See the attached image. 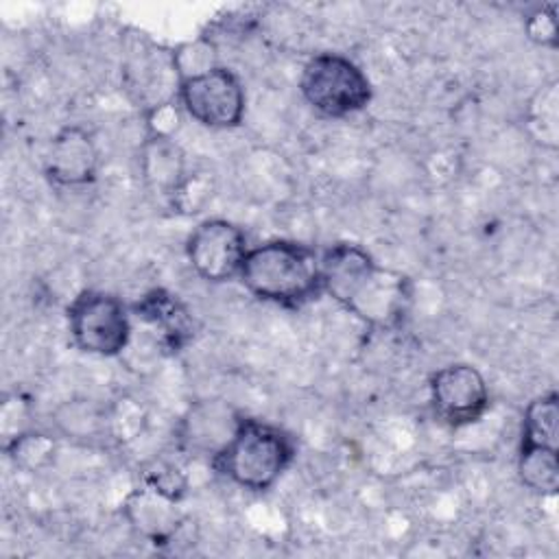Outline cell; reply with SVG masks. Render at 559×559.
I'll list each match as a JSON object with an SVG mask.
<instances>
[{
  "label": "cell",
  "mask_w": 559,
  "mask_h": 559,
  "mask_svg": "<svg viewBox=\"0 0 559 559\" xmlns=\"http://www.w3.org/2000/svg\"><path fill=\"white\" fill-rule=\"evenodd\" d=\"M321 286L338 306L376 330L400 328L413 304L411 277L378 264L356 242H336L321 253Z\"/></svg>",
  "instance_id": "6da1fadb"
},
{
  "label": "cell",
  "mask_w": 559,
  "mask_h": 559,
  "mask_svg": "<svg viewBox=\"0 0 559 559\" xmlns=\"http://www.w3.org/2000/svg\"><path fill=\"white\" fill-rule=\"evenodd\" d=\"M238 280L260 301L301 308L323 295L321 253L297 240H269L249 249Z\"/></svg>",
  "instance_id": "7a4b0ae2"
},
{
  "label": "cell",
  "mask_w": 559,
  "mask_h": 559,
  "mask_svg": "<svg viewBox=\"0 0 559 559\" xmlns=\"http://www.w3.org/2000/svg\"><path fill=\"white\" fill-rule=\"evenodd\" d=\"M297 456L295 437L264 419L240 417L234 437L210 461L212 467L247 491H269Z\"/></svg>",
  "instance_id": "3957f363"
},
{
  "label": "cell",
  "mask_w": 559,
  "mask_h": 559,
  "mask_svg": "<svg viewBox=\"0 0 559 559\" xmlns=\"http://www.w3.org/2000/svg\"><path fill=\"white\" fill-rule=\"evenodd\" d=\"M299 92L325 118L358 114L373 96L369 76L349 57L338 52H321L308 59L299 76Z\"/></svg>",
  "instance_id": "277c9868"
},
{
  "label": "cell",
  "mask_w": 559,
  "mask_h": 559,
  "mask_svg": "<svg viewBox=\"0 0 559 559\" xmlns=\"http://www.w3.org/2000/svg\"><path fill=\"white\" fill-rule=\"evenodd\" d=\"M72 343L92 356H120L133 336L131 308L105 290H81L66 310Z\"/></svg>",
  "instance_id": "5b68a950"
},
{
  "label": "cell",
  "mask_w": 559,
  "mask_h": 559,
  "mask_svg": "<svg viewBox=\"0 0 559 559\" xmlns=\"http://www.w3.org/2000/svg\"><path fill=\"white\" fill-rule=\"evenodd\" d=\"M177 100L183 114L205 129H236L245 120L247 94L240 76L227 66L181 81Z\"/></svg>",
  "instance_id": "8992f818"
},
{
  "label": "cell",
  "mask_w": 559,
  "mask_h": 559,
  "mask_svg": "<svg viewBox=\"0 0 559 559\" xmlns=\"http://www.w3.org/2000/svg\"><path fill=\"white\" fill-rule=\"evenodd\" d=\"M249 249L242 227L227 218H205L186 238V258L192 271L212 284L238 277Z\"/></svg>",
  "instance_id": "52a82bcc"
},
{
  "label": "cell",
  "mask_w": 559,
  "mask_h": 559,
  "mask_svg": "<svg viewBox=\"0 0 559 559\" xmlns=\"http://www.w3.org/2000/svg\"><path fill=\"white\" fill-rule=\"evenodd\" d=\"M428 391L435 417L450 428L469 426L489 408L485 376L467 362H452L437 369L430 376Z\"/></svg>",
  "instance_id": "ba28073f"
},
{
  "label": "cell",
  "mask_w": 559,
  "mask_h": 559,
  "mask_svg": "<svg viewBox=\"0 0 559 559\" xmlns=\"http://www.w3.org/2000/svg\"><path fill=\"white\" fill-rule=\"evenodd\" d=\"M100 155L92 133L79 124L59 129L44 153V173L59 188H83L98 175Z\"/></svg>",
  "instance_id": "9c48e42d"
},
{
  "label": "cell",
  "mask_w": 559,
  "mask_h": 559,
  "mask_svg": "<svg viewBox=\"0 0 559 559\" xmlns=\"http://www.w3.org/2000/svg\"><path fill=\"white\" fill-rule=\"evenodd\" d=\"M240 413L223 400L194 402L177 426L179 445L192 456L212 461L234 437Z\"/></svg>",
  "instance_id": "30bf717a"
},
{
  "label": "cell",
  "mask_w": 559,
  "mask_h": 559,
  "mask_svg": "<svg viewBox=\"0 0 559 559\" xmlns=\"http://www.w3.org/2000/svg\"><path fill=\"white\" fill-rule=\"evenodd\" d=\"M179 502V496L148 480H142V485L127 493L122 515L140 537L155 546H164L175 537L181 526L183 515Z\"/></svg>",
  "instance_id": "8fae6325"
},
{
  "label": "cell",
  "mask_w": 559,
  "mask_h": 559,
  "mask_svg": "<svg viewBox=\"0 0 559 559\" xmlns=\"http://www.w3.org/2000/svg\"><path fill=\"white\" fill-rule=\"evenodd\" d=\"M131 314L151 328L157 345L168 352L183 349L194 336V319L190 310L177 299V295L164 288H153L142 295L131 306Z\"/></svg>",
  "instance_id": "7c38bea8"
},
{
  "label": "cell",
  "mask_w": 559,
  "mask_h": 559,
  "mask_svg": "<svg viewBox=\"0 0 559 559\" xmlns=\"http://www.w3.org/2000/svg\"><path fill=\"white\" fill-rule=\"evenodd\" d=\"M138 166L144 188L168 203L190 173L186 153L173 138L144 135L140 144Z\"/></svg>",
  "instance_id": "4fadbf2b"
},
{
  "label": "cell",
  "mask_w": 559,
  "mask_h": 559,
  "mask_svg": "<svg viewBox=\"0 0 559 559\" xmlns=\"http://www.w3.org/2000/svg\"><path fill=\"white\" fill-rule=\"evenodd\" d=\"M52 428L68 441L81 445H98L111 439L109 406L90 397H70L50 413Z\"/></svg>",
  "instance_id": "5bb4252c"
},
{
  "label": "cell",
  "mask_w": 559,
  "mask_h": 559,
  "mask_svg": "<svg viewBox=\"0 0 559 559\" xmlns=\"http://www.w3.org/2000/svg\"><path fill=\"white\" fill-rule=\"evenodd\" d=\"M524 124L535 144L546 151L559 148V83H542L526 103Z\"/></svg>",
  "instance_id": "9a60e30c"
},
{
  "label": "cell",
  "mask_w": 559,
  "mask_h": 559,
  "mask_svg": "<svg viewBox=\"0 0 559 559\" xmlns=\"http://www.w3.org/2000/svg\"><path fill=\"white\" fill-rule=\"evenodd\" d=\"M518 478L537 496H557L559 489V456L557 448L520 441Z\"/></svg>",
  "instance_id": "2e32d148"
},
{
  "label": "cell",
  "mask_w": 559,
  "mask_h": 559,
  "mask_svg": "<svg viewBox=\"0 0 559 559\" xmlns=\"http://www.w3.org/2000/svg\"><path fill=\"white\" fill-rule=\"evenodd\" d=\"M4 454L7 459L22 472L35 474V472H44L48 469L59 452V443L57 437L48 430H39V428H31L22 435H17L15 439L7 441L4 445Z\"/></svg>",
  "instance_id": "e0dca14e"
},
{
  "label": "cell",
  "mask_w": 559,
  "mask_h": 559,
  "mask_svg": "<svg viewBox=\"0 0 559 559\" xmlns=\"http://www.w3.org/2000/svg\"><path fill=\"white\" fill-rule=\"evenodd\" d=\"M522 441L557 448L559 443V397L555 391L528 402L522 417Z\"/></svg>",
  "instance_id": "ac0fdd59"
},
{
  "label": "cell",
  "mask_w": 559,
  "mask_h": 559,
  "mask_svg": "<svg viewBox=\"0 0 559 559\" xmlns=\"http://www.w3.org/2000/svg\"><path fill=\"white\" fill-rule=\"evenodd\" d=\"M170 61H173V70H175L179 83L186 81V79L205 74V72L214 70L216 66H221L218 63V48L205 35L175 46L170 50Z\"/></svg>",
  "instance_id": "d6986e66"
},
{
  "label": "cell",
  "mask_w": 559,
  "mask_h": 559,
  "mask_svg": "<svg viewBox=\"0 0 559 559\" xmlns=\"http://www.w3.org/2000/svg\"><path fill=\"white\" fill-rule=\"evenodd\" d=\"M214 190V175L210 170H190L168 205L179 214H197L212 201Z\"/></svg>",
  "instance_id": "ffe728a7"
},
{
  "label": "cell",
  "mask_w": 559,
  "mask_h": 559,
  "mask_svg": "<svg viewBox=\"0 0 559 559\" xmlns=\"http://www.w3.org/2000/svg\"><path fill=\"white\" fill-rule=\"evenodd\" d=\"M31 419H33V406L31 400L24 393H7L0 404V435H2V445L17 435L31 430Z\"/></svg>",
  "instance_id": "44dd1931"
},
{
  "label": "cell",
  "mask_w": 559,
  "mask_h": 559,
  "mask_svg": "<svg viewBox=\"0 0 559 559\" xmlns=\"http://www.w3.org/2000/svg\"><path fill=\"white\" fill-rule=\"evenodd\" d=\"M183 109L177 98H168L162 103H155L144 109V127L146 135L151 138H173L181 129L183 122Z\"/></svg>",
  "instance_id": "7402d4cb"
},
{
  "label": "cell",
  "mask_w": 559,
  "mask_h": 559,
  "mask_svg": "<svg viewBox=\"0 0 559 559\" xmlns=\"http://www.w3.org/2000/svg\"><path fill=\"white\" fill-rule=\"evenodd\" d=\"M524 33L526 37L542 48H557V37H559V26H557V4H539L533 11L526 13L524 17Z\"/></svg>",
  "instance_id": "603a6c76"
}]
</instances>
